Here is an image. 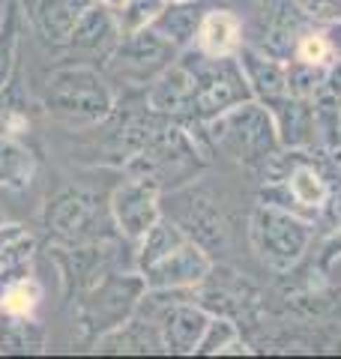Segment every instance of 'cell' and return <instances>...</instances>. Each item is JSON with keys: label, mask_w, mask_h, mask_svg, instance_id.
Masks as SVG:
<instances>
[{"label": "cell", "mask_w": 341, "mask_h": 359, "mask_svg": "<svg viewBox=\"0 0 341 359\" xmlns=\"http://www.w3.org/2000/svg\"><path fill=\"white\" fill-rule=\"evenodd\" d=\"M203 129L215 150H222L227 159L246 168H267L281 153L272 111L258 99H246V102L225 108L222 114L203 120Z\"/></svg>", "instance_id": "1"}, {"label": "cell", "mask_w": 341, "mask_h": 359, "mask_svg": "<svg viewBox=\"0 0 341 359\" xmlns=\"http://www.w3.org/2000/svg\"><path fill=\"white\" fill-rule=\"evenodd\" d=\"M42 108L69 129H90L114 114V93L93 66H57L42 84Z\"/></svg>", "instance_id": "2"}, {"label": "cell", "mask_w": 341, "mask_h": 359, "mask_svg": "<svg viewBox=\"0 0 341 359\" xmlns=\"http://www.w3.org/2000/svg\"><path fill=\"white\" fill-rule=\"evenodd\" d=\"M144 294H147V282L138 269H135V273L108 269V273L99 276L90 287H84L78 297H72L78 339L93 347L99 335H105L114 327L126 323L132 314L138 311Z\"/></svg>", "instance_id": "3"}, {"label": "cell", "mask_w": 341, "mask_h": 359, "mask_svg": "<svg viewBox=\"0 0 341 359\" xmlns=\"http://www.w3.org/2000/svg\"><path fill=\"white\" fill-rule=\"evenodd\" d=\"M252 243L258 257L276 273H288L297 266L312 243V222L300 212L260 204L252 216Z\"/></svg>", "instance_id": "4"}, {"label": "cell", "mask_w": 341, "mask_h": 359, "mask_svg": "<svg viewBox=\"0 0 341 359\" xmlns=\"http://www.w3.org/2000/svg\"><path fill=\"white\" fill-rule=\"evenodd\" d=\"M195 87V120H210L225 108L252 99V90L236 57H207L195 48L183 54Z\"/></svg>", "instance_id": "5"}, {"label": "cell", "mask_w": 341, "mask_h": 359, "mask_svg": "<svg viewBox=\"0 0 341 359\" xmlns=\"http://www.w3.org/2000/svg\"><path fill=\"white\" fill-rule=\"evenodd\" d=\"M45 231L60 245H81L105 237L111 210L102 207L96 192L87 189H63L45 207ZM114 224V222H111Z\"/></svg>", "instance_id": "6"}, {"label": "cell", "mask_w": 341, "mask_h": 359, "mask_svg": "<svg viewBox=\"0 0 341 359\" xmlns=\"http://www.w3.org/2000/svg\"><path fill=\"white\" fill-rule=\"evenodd\" d=\"M159 201H162V183L150 174H132L114 189L108 198V210L114 228L123 240L138 243L162 219Z\"/></svg>", "instance_id": "7"}, {"label": "cell", "mask_w": 341, "mask_h": 359, "mask_svg": "<svg viewBox=\"0 0 341 359\" xmlns=\"http://www.w3.org/2000/svg\"><path fill=\"white\" fill-rule=\"evenodd\" d=\"M177 60V48L168 39H162L153 27L123 33L117 48L108 57V66L123 81L132 84H150L156 75H162L170 63Z\"/></svg>", "instance_id": "8"}, {"label": "cell", "mask_w": 341, "mask_h": 359, "mask_svg": "<svg viewBox=\"0 0 341 359\" xmlns=\"http://www.w3.org/2000/svg\"><path fill=\"white\" fill-rule=\"evenodd\" d=\"M147 282V290H195L213 273L210 255L201 249V243L183 240L177 249H170L150 266L138 269Z\"/></svg>", "instance_id": "9"}, {"label": "cell", "mask_w": 341, "mask_h": 359, "mask_svg": "<svg viewBox=\"0 0 341 359\" xmlns=\"http://www.w3.org/2000/svg\"><path fill=\"white\" fill-rule=\"evenodd\" d=\"M162 299V311L156 314L159 323V335H162V347L165 353H180V356H192L201 344V335L207 330V323L213 314L201 306V302H189V299H165V290H153Z\"/></svg>", "instance_id": "10"}, {"label": "cell", "mask_w": 341, "mask_h": 359, "mask_svg": "<svg viewBox=\"0 0 341 359\" xmlns=\"http://www.w3.org/2000/svg\"><path fill=\"white\" fill-rule=\"evenodd\" d=\"M147 108L156 117H195V87L183 54H177V60L150 81Z\"/></svg>", "instance_id": "11"}, {"label": "cell", "mask_w": 341, "mask_h": 359, "mask_svg": "<svg viewBox=\"0 0 341 359\" xmlns=\"http://www.w3.org/2000/svg\"><path fill=\"white\" fill-rule=\"evenodd\" d=\"M236 60L243 66V75L252 90V99L264 105H272L276 99L288 96V60L272 57L264 48H255V45H243L236 51Z\"/></svg>", "instance_id": "12"}, {"label": "cell", "mask_w": 341, "mask_h": 359, "mask_svg": "<svg viewBox=\"0 0 341 359\" xmlns=\"http://www.w3.org/2000/svg\"><path fill=\"white\" fill-rule=\"evenodd\" d=\"M269 4V13L264 21V42L258 48H264L272 57L290 60L293 45L309 27H314V21L297 6V0H264Z\"/></svg>", "instance_id": "13"}, {"label": "cell", "mask_w": 341, "mask_h": 359, "mask_svg": "<svg viewBox=\"0 0 341 359\" xmlns=\"http://www.w3.org/2000/svg\"><path fill=\"white\" fill-rule=\"evenodd\" d=\"M120 39H123V30H120L117 13L96 0V4H90L81 13V18L75 21L72 36L66 45H72L75 51H84V54H99V57L108 60Z\"/></svg>", "instance_id": "14"}, {"label": "cell", "mask_w": 341, "mask_h": 359, "mask_svg": "<svg viewBox=\"0 0 341 359\" xmlns=\"http://www.w3.org/2000/svg\"><path fill=\"white\" fill-rule=\"evenodd\" d=\"M207 57H236L243 48V21L231 9H207L195 30V42L189 45Z\"/></svg>", "instance_id": "15"}, {"label": "cell", "mask_w": 341, "mask_h": 359, "mask_svg": "<svg viewBox=\"0 0 341 359\" xmlns=\"http://www.w3.org/2000/svg\"><path fill=\"white\" fill-rule=\"evenodd\" d=\"M90 4H96V0H25L33 30L42 36V42L51 45L69 42L75 21L81 18Z\"/></svg>", "instance_id": "16"}, {"label": "cell", "mask_w": 341, "mask_h": 359, "mask_svg": "<svg viewBox=\"0 0 341 359\" xmlns=\"http://www.w3.org/2000/svg\"><path fill=\"white\" fill-rule=\"evenodd\" d=\"M267 108L272 111V120H276L281 150H312L317 144L312 99H300L288 93Z\"/></svg>", "instance_id": "17"}, {"label": "cell", "mask_w": 341, "mask_h": 359, "mask_svg": "<svg viewBox=\"0 0 341 359\" xmlns=\"http://www.w3.org/2000/svg\"><path fill=\"white\" fill-rule=\"evenodd\" d=\"M93 351L96 353H165V347H162V335H159V323L153 318H141V311H135L126 323L99 335L93 341Z\"/></svg>", "instance_id": "18"}, {"label": "cell", "mask_w": 341, "mask_h": 359, "mask_svg": "<svg viewBox=\"0 0 341 359\" xmlns=\"http://www.w3.org/2000/svg\"><path fill=\"white\" fill-rule=\"evenodd\" d=\"M48 344L45 327L36 314H13L0 311V356H33Z\"/></svg>", "instance_id": "19"}, {"label": "cell", "mask_w": 341, "mask_h": 359, "mask_svg": "<svg viewBox=\"0 0 341 359\" xmlns=\"http://www.w3.org/2000/svg\"><path fill=\"white\" fill-rule=\"evenodd\" d=\"M300 153L302 150H297V162H293L288 177H281V180H284V186H288L293 204H297V212L305 210V212H314L317 216L326 195H329V183H326V177L317 171L312 162H305Z\"/></svg>", "instance_id": "20"}, {"label": "cell", "mask_w": 341, "mask_h": 359, "mask_svg": "<svg viewBox=\"0 0 341 359\" xmlns=\"http://www.w3.org/2000/svg\"><path fill=\"white\" fill-rule=\"evenodd\" d=\"M203 13H207V9H201L198 0H192V4H177V0H168L165 9L156 15V21L150 27L180 51V48H189V45L195 42V30L201 25Z\"/></svg>", "instance_id": "21"}, {"label": "cell", "mask_w": 341, "mask_h": 359, "mask_svg": "<svg viewBox=\"0 0 341 359\" xmlns=\"http://www.w3.org/2000/svg\"><path fill=\"white\" fill-rule=\"evenodd\" d=\"M39 302H42V285L39 278L27 273V266L0 276V311L36 314Z\"/></svg>", "instance_id": "22"}, {"label": "cell", "mask_w": 341, "mask_h": 359, "mask_svg": "<svg viewBox=\"0 0 341 359\" xmlns=\"http://www.w3.org/2000/svg\"><path fill=\"white\" fill-rule=\"evenodd\" d=\"M36 174L33 153L13 135H0V189H27Z\"/></svg>", "instance_id": "23"}, {"label": "cell", "mask_w": 341, "mask_h": 359, "mask_svg": "<svg viewBox=\"0 0 341 359\" xmlns=\"http://www.w3.org/2000/svg\"><path fill=\"white\" fill-rule=\"evenodd\" d=\"M36 252V237L18 222H0V276L30 264Z\"/></svg>", "instance_id": "24"}, {"label": "cell", "mask_w": 341, "mask_h": 359, "mask_svg": "<svg viewBox=\"0 0 341 359\" xmlns=\"http://www.w3.org/2000/svg\"><path fill=\"white\" fill-rule=\"evenodd\" d=\"M27 129H30L27 99H25V90H21L18 75L13 72V78L0 87V135L21 138Z\"/></svg>", "instance_id": "25"}, {"label": "cell", "mask_w": 341, "mask_h": 359, "mask_svg": "<svg viewBox=\"0 0 341 359\" xmlns=\"http://www.w3.org/2000/svg\"><path fill=\"white\" fill-rule=\"evenodd\" d=\"M290 60H302V63H314V66H333L338 60L333 45H329L323 25H314V27H309L302 33V36L297 39V45H293Z\"/></svg>", "instance_id": "26"}, {"label": "cell", "mask_w": 341, "mask_h": 359, "mask_svg": "<svg viewBox=\"0 0 341 359\" xmlns=\"http://www.w3.org/2000/svg\"><path fill=\"white\" fill-rule=\"evenodd\" d=\"M18 9L9 6L0 25V87H4L15 72L18 63Z\"/></svg>", "instance_id": "27"}, {"label": "cell", "mask_w": 341, "mask_h": 359, "mask_svg": "<svg viewBox=\"0 0 341 359\" xmlns=\"http://www.w3.org/2000/svg\"><path fill=\"white\" fill-rule=\"evenodd\" d=\"M236 339H243L240 330H236V323L234 320H227V318H210L207 323V330H203L201 335V344H198V356H225L227 351V344H234Z\"/></svg>", "instance_id": "28"}, {"label": "cell", "mask_w": 341, "mask_h": 359, "mask_svg": "<svg viewBox=\"0 0 341 359\" xmlns=\"http://www.w3.org/2000/svg\"><path fill=\"white\" fill-rule=\"evenodd\" d=\"M168 0H126L120 9H114L117 13V21H120V30L123 33H135V30H144L150 27L156 15L165 9Z\"/></svg>", "instance_id": "29"}, {"label": "cell", "mask_w": 341, "mask_h": 359, "mask_svg": "<svg viewBox=\"0 0 341 359\" xmlns=\"http://www.w3.org/2000/svg\"><path fill=\"white\" fill-rule=\"evenodd\" d=\"M329 66H314V63H302V60H288V90L290 96L300 99H312L321 90L323 78H326Z\"/></svg>", "instance_id": "30"}, {"label": "cell", "mask_w": 341, "mask_h": 359, "mask_svg": "<svg viewBox=\"0 0 341 359\" xmlns=\"http://www.w3.org/2000/svg\"><path fill=\"white\" fill-rule=\"evenodd\" d=\"M297 6L314 25H333L341 21V0H297Z\"/></svg>", "instance_id": "31"}, {"label": "cell", "mask_w": 341, "mask_h": 359, "mask_svg": "<svg viewBox=\"0 0 341 359\" xmlns=\"http://www.w3.org/2000/svg\"><path fill=\"white\" fill-rule=\"evenodd\" d=\"M317 216L323 219V224L329 231H341V186L338 189H329V195L323 201V207Z\"/></svg>", "instance_id": "32"}, {"label": "cell", "mask_w": 341, "mask_h": 359, "mask_svg": "<svg viewBox=\"0 0 341 359\" xmlns=\"http://www.w3.org/2000/svg\"><path fill=\"white\" fill-rule=\"evenodd\" d=\"M326 36H329V45H333L335 57H341V21H333V25H323Z\"/></svg>", "instance_id": "33"}, {"label": "cell", "mask_w": 341, "mask_h": 359, "mask_svg": "<svg viewBox=\"0 0 341 359\" xmlns=\"http://www.w3.org/2000/svg\"><path fill=\"white\" fill-rule=\"evenodd\" d=\"M99 4H105V6H111V9H120L126 0H99Z\"/></svg>", "instance_id": "34"}, {"label": "cell", "mask_w": 341, "mask_h": 359, "mask_svg": "<svg viewBox=\"0 0 341 359\" xmlns=\"http://www.w3.org/2000/svg\"><path fill=\"white\" fill-rule=\"evenodd\" d=\"M177 4H192V0H177Z\"/></svg>", "instance_id": "35"}, {"label": "cell", "mask_w": 341, "mask_h": 359, "mask_svg": "<svg viewBox=\"0 0 341 359\" xmlns=\"http://www.w3.org/2000/svg\"><path fill=\"white\" fill-rule=\"evenodd\" d=\"M0 222H6V219H4V212H0Z\"/></svg>", "instance_id": "36"}, {"label": "cell", "mask_w": 341, "mask_h": 359, "mask_svg": "<svg viewBox=\"0 0 341 359\" xmlns=\"http://www.w3.org/2000/svg\"><path fill=\"white\" fill-rule=\"evenodd\" d=\"M0 25H4V15H0Z\"/></svg>", "instance_id": "37"}]
</instances>
